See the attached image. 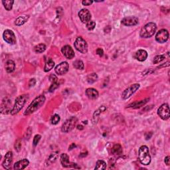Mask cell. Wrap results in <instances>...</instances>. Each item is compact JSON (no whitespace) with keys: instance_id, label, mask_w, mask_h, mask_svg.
<instances>
[{"instance_id":"9","label":"cell","mask_w":170,"mask_h":170,"mask_svg":"<svg viewBox=\"0 0 170 170\" xmlns=\"http://www.w3.org/2000/svg\"><path fill=\"white\" fill-rule=\"evenodd\" d=\"M3 38L5 41L9 45H15L16 43V35L11 30H5L3 33Z\"/></svg>"},{"instance_id":"3","label":"cell","mask_w":170,"mask_h":170,"mask_svg":"<svg viewBox=\"0 0 170 170\" xmlns=\"http://www.w3.org/2000/svg\"><path fill=\"white\" fill-rule=\"evenodd\" d=\"M29 99V95H22L16 98L14 107L11 109V115H16L21 110Z\"/></svg>"},{"instance_id":"46","label":"cell","mask_w":170,"mask_h":170,"mask_svg":"<svg viewBox=\"0 0 170 170\" xmlns=\"http://www.w3.org/2000/svg\"><path fill=\"white\" fill-rule=\"evenodd\" d=\"M75 148H76V145L75 144H72L71 145L69 146V148H68V150H71V149H74Z\"/></svg>"},{"instance_id":"32","label":"cell","mask_w":170,"mask_h":170,"mask_svg":"<svg viewBox=\"0 0 170 170\" xmlns=\"http://www.w3.org/2000/svg\"><path fill=\"white\" fill-rule=\"evenodd\" d=\"M166 58V55H157L156 57H155L154 59L153 60L154 64H158V63H161V61L165 59Z\"/></svg>"},{"instance_id":"7","label":"cell","mask_w":170,"mask_h":170,"mask_svg":"<svg viewBox=\"0 0 170 170\" xmlns=\"http://www.w3.org/2000/svg\"><path fill=\"white\" fill-rule=\"evenodd\" d=\"M158 115L162 120H168L170 116L169 106L167 104H163L158 109Z\"/></svg>"},{"instance_id":"13","label":"cell","mask_w":170,"mask_h":170,"mask_svg":"<svg viewBox=\"0 0 170 170\" xmlns=\"http://www.w3.org/2000/svg\"><path fill=\"white\" fill-rule=\"evenodd\" d=\"M11 105V102L7 98H5L2 100L1 104V112L4 115H7V114H11V110L10 108V106Z\"/></svg>"},{"instance_id":"35","label":"cell","mask_w":170,"mask_h":170,"mask_svg":"<svg viewBox=\"0 0 170 170\" xmlns=\"http://www.w3.org/2000/svg\"><path fill=\"white\" fill-rule=\"evenodd\" d=\"M21 139H17L16 143H15V145H14V148L16 149V150L17 152H19L20 149L21 148Z\"/></svg>"},{"instance_id":"24","label":"cell","mask_w":170,"mask_h":170,"mask_svg":"<svg viewBox=\"0 0 170 170\" xmlns=\"http://www.w3.org/2000/svg\"><path fill=\"white\" fill-rule=\"evenodd\" d=\"M55 66V62L53 61L52 59L51 58H49L46 60L45 61V67H44V71L45 72H49L51 70L53 69V68Z\"/></svg>"},{"instance_id":"30","label":"cell","mask_w":170,"mask_h":170,"mask_svg":"<svg viewBox=\"0 0 170 170\" xmlns=\"http://www.w3.org/2000/svg\"><path fill=\"white\" fill-rule=\"evenodd\" d=\"M106 163L103 160H98L96 162V165L95 169H106Z\"/></svg>"},{"instance_id":"6","label":"cell","mask_w":170,"mask_h":170,"mask_svg":"<svg viewBox=\"0 0 170 170\" xmlns=\"http://www.w3.org/2000/svg\"><path fill=\"white\" fill-rule=\"evenodd\" d=\"M75 47L78 51L83 53V54H85L88 51V44L86 41L83 39V37H78L76 39L75 43Z\"/></svg>"},{"instance_id":"8","label":"cell","mask_w":170,"mask_h":170,"mask_svg":"<svg viewBox=\"0 0 170 170\" xmlns=\"http://www.w3.org/2000/svg\"><path fill=\"white\" fill-rule=\"evenodd\" d=\"M139 84H134V85H132L128 88H127L126 89L124 90V92L122 94V98L124 100H126V99L129 98L139 89Z\"/></svg>"},{"instance_id":"43","label":"cell","mask_w":170,"mask_h":170,"mask_svg":"<svg viewBox=\"0 0 170 170\" xmlns=\"http://www.w3.org/2000/svg\"><path fill=\"white\" fill-rule=\"evenodd\" d=\"M96 54L98 55L100 57H102L104 55V51L102 49H101V48H98V49H96Z\"/></svg>"},{"instance_id":"28","label":"cell","mask_w":170,"mask_h":170,"mask_svg":"<svg viewBox=\"0 0 170 170\" xmlns=\"http://www.w3.org/2000/svg\"><path fill=\"white\" fill-rule=\"evenodd\" d=\"M98 79V75L96 73H91V74L88 75L87 78V82L89 84H92L95 83Z\"/></svg>"},{"instance_id":"25","label":"cell","mask_w":170,"mask_h":170,"mask_svg":"<svg viewBox=\"0 0 170 170\" xmlns=\"http://www.w3.org/2000/svg\"><path fill=\"white\" fill-rule=\"evenodd\" d=\"M29 18V16H20L16 19V21H15V24L17 26H21V25H23L27 21L28 19Z\"/></svg>"},{"instance_id":"22","label":"cell","mask_w":170,"mask_h":170,"mask_svg":"<svg viewBox=\"0 0 170 170\" xmlns=\"http://www.w3.org/2000/svg\"><path fill=\"white\" fill-rule=\"evenodd\" d=\"M111 153L115 156H119L122 154V148L120 144H115L111 149Z\"/></svg>"},{"instance_id":"33","label":"cell","mask_w":170,"mask_h":170,"mask_svg":"<svg viewBox=\"0 0 170 170\" xmlns=\"http://www.w3.org/2000/svg\"><path fill=\"white\" fill-rule=\"evenodd\" d=\"M106 109H107V107H106V106H101L100 108H99L97 110L95 111V112L94 113V118H96V117H97L99 115H100L101 113L103 112H105Z\"/></svg>"},{"instance_id":"31","label":"cell","mask_w":170,"mask_h":170,"mask_svg":"<svg viewBox=\"0 0 170 170\" xmlns=\"http://www.w3.org/2000/svg\"><path fill=\"white\" fill-rule=\"evenodd\" d=\"M73 67L78 70H83L84 69L85 65H84V63L81 60H77L73 63Z\"/></svg>"},{"instance_id":"2","label":"cell","mask_w":170,"mask_h":170,"mask_svg":"<svg viewBox=\"0 0 170 170\" xmlns=\"http://www.w3.org/2000/svg\"><path fill=\"white\" fill-rule=\"evenodd\" d=\"M157 29V25L153 22H150L142 28L139 32V36L142 38H149L153 36Z\"/></svg>"},{"instance_id":"20","label":"cell","mask_w":170,"mask_h":170,"mask_svg":"<svg viewBox=\"0 0 170 170\" xmlns=\"http://www.w3.org/2000/svg\"><path fill=\"white\" fill-rule=\"evenodd\" d=\"M149 100V98H146V99H144V100H140V101H136V102H134V103H132V104H130V105H129L128 106V108H134V109L139 108L142 107V106L145 105Z\"/></svg>"},{"instance_id":"12","label":"cell","mask_w":170,"mask_h":170,"mask_svg":"<svg viewBox=\"0 0 170 170\" xmlns=\"http://www.w3.org/2000/svg\"><path fill=\"white\" fill-rule=\"evenodd\" d=\"M78 17L83 23H87L90 21L91 14L87 9H82L78 12Z\"/></svg>"},{"instance_id":"27","label":"cell","mask_w":170,"mask_h":170,"mask_svg":"<svg viewBox=\"0 0 170 170\" xmlns=\"http://www.w3.org/2000/svg\"><path fill=\"white\" fill-rule=\"evenodd\" d=\"M2 4H4V7L7 11H11L12 9L13 5L14 4V1H13V0H6V1H2Z\"/></svg>"},{"instance_id":"5","label":"cell","mask_w":170,"mask_h":170,"mask_svg":"<svg viewBox=\"0 0 170 170\" xmlns=\"http://www.w3.org/2000/svg\"><path fill=\"white\" fill-rule=\"evenodd\" d=\"M78 122V118L75 116L68 118L63 124L61 126V131L64 133H68L71 132L74 129Z\"/></svg>"},{"instance_id":"18","label":"cell","mask_w":170,"mask_h":170,"mask_svg":"<svg viewBox=\"0 0 170 170\" xmlns=\"http://www.w3.org/2000/svg\"><path fill=\"white\" fill-rule=\"evenodd\" d=\"M29 160H28L27 159H23L16 162V163L14 164V168L16 170L24 169L25 167H27L28 166H29Z\"/></svg>"},{"instance_id":"10","label":"cell","mask_w":170,"mask_h":170,"mask_svg":"<svg viewBox=\"0 0 170 170\" xmlns=\"http://www.w3.org/2000/svg\"><path fill=\"white\" fill-rule=\"evenodd\" d=\"M169 39V32L167 29H161L157 33L156 40L159 43H164Z\"/></svg>"},{"instance_id":"37","label":"cell","mask_w":170,"mask_h":170,"mask_svg":"<svg viewBox=\"0 0 170 170\" xmlns=\"http://www.w3.org/2000/svg\"><path fill=\"white\" fill-rule=\"evenodd\" d=\"M41 138V136L39 135V134H37V135L35 136L33 141V146L35 147L37 146V144H39Z\"/></svg>"},{"instance_id":"45","label":"cell","mask_w":170,"mask_h":170,"mask_svg":"<svg viewBox=\"0 0 170 170\" xmlns=\"http://www.w3.org/2000/svg\"><path fill=\"white\" fill-rule=\"evenodd\" d=\"M169 161H170L169 156H166V158H165L164 161H165V164H166L167 166H169Z\"/></svg>"},{"instance_id":"26","label":"cell","mask_w":170,"mask_h":170,"mask_svg":"<svg viewBox=\"0 0 170 170\" xmlns=\"http://www.w3.org/2000/svg\"><path fill=\"white\" fill-rule=\"evenodd\" d=\"M46 45L43 43H40L34 47V51L36 53H42L46 50Z\"/></svg>"},{"instance_id":"34","label":"cell","mask_w":170,"mask_h":170,"mask_svg":"<svg viewBox=\"0 0 170 170\" xmlns=\"http://www.w3.org/2000/svg\"><path fill=\"white\" fill-rule=\"evenodd\" d=\"M60 120V118L59 115H54L52 116L51 118V122L53 125H56V124H57L59 122Z\"/></svg>"},{"instance_id":"38","label":"cell","mask_w":170,"mask_h":170,"mask_svg":"<svg viewBox=\"0 0 170 170\" xmlns=\"http://www.w3.org/2000/svg\"><path fill=\"white\" fill-rule=\"evenodd\" d=\"M59 87V83H53L51 84V87L49 89V91L50 92H53V91H54L55 89H57V88Z\"/></svg>"},{"instance_id":"21","label":"cell","mask_w":170,"mask_h":170,"mask_svg":"<svg viewBox=\"0 0 170 170\" xmlns=\"http://www.w3.org/2000/svg\"><path fill=\"white\" fill-rule=\"evenodd\" d=\"M60 163L65 167H69L71 166V164L69 161V157L67 154H62L60 155Z\"/></svg>"},{"instance_id":"14","label":"cell","mask_w":170,"mask_h":170,"mask_svg":"<svg viewBox=\"0 0 170 170\" xmlns=\"http://www.w3.org/2000/svg\"><path fill=\"white\" fill-rule=\"evenodd\" d=\"M138 18L135 16L126 17L122 20V23L126 26H134V25H138Z\"/></svg>"},{"instance_id":"39","label":"cell","mask_w":170,"mask_h":170,"mask_svg":"<svg viewBox=\"0 0 170 170\" xmlns=\"http://www.w3.org/2000/svg\"><path fill=\"white\" fill-rule=\"evenodd\" d=\"M49 80L51 81V84L57 83H58L57 77L55 75H53V74L51 75L50 77H49Z\"/></svg>"},{"instance_id":"36","label":"cell","mask_w":170,"mask_h":170,"mask_svg":"<svg viewBox=\"0 0 170 170\" xmlns=\"http://www.w3.org/2000/svg\"><path fill=\"white\" fill-rule=\"evenodd\" d=\"M96 27V23L93 21H90L87 23V28L89 31H92Z\"/></svg>"},{"instance_id":"47","label":"cell","mask_w":170,"mask_h":170,"mask_svg":"<svg viewBox=\"0 0 170 170\" xmlns=\"http://www.w3.org/2000/svg\"><path fill=\"white\" fill-rule=\"evenodd\" d=\"M77 128L78 129V130H83V126H81V125H78V126H77Z\"/></svg>"},{"instance_id":"15","label":"cell","mask_w":170,"mask_h":170,"mask_svg":"<svg viewBox=\"0 0 170 170\" xmlns=\"http://www.w3.org/2000/svg\"><path fill=\"white\" fill-rule=\"evenodd\" d=\"M61 52L63 55L68 59H72L75 57V52L73 48L69 45H65L62 47Z\"/></svg>"},{"instance_id":"16","label":"cell","mask_w":170,"mask_h":170,"mask_svg":"<svg viewBox=\"0 0 170 170\" xmlns=\"http://www.w3.org/2000/svg\"><path fill=\"white\" fill-rule=\"evenodd\" d=\"M13 161V153L11 152H7L4 158V160L2 163V166L6 169H9Z\"/></svg>"},{"instance_id":"40","label":"cell","mask_w":170,"mask_h":170,"mask_svg":"<svg viewBox=\"0 0 170 170\" xmlns=\"http://www.w3.org/2000/svg\"><path fill=\"white\" fill-rule=\"evenodd\" d=\"M57 18L59 17V19L61 18L63 16V11L61 7H58L57 9Z\"/></svg>"},{"instance_id":"41","label":"cell","mask_w":170,"mask_h":170,"mask_svg":"<svg viewBox=\"0 0 170 170\" xmlns=\"http://www.w3.org/2000/svg\"><path fill=\"white\" fill-rule=\"evenodd\" d=\"M93 3V1H90V0H83L82 1V4L83 6H90L91 4Z\"/></svg>"},{"instance_id":"1","label":"cell","mask_w":170,"mask_h":170,"mask_svg":"<svg viewBox=\"0 0 170 170\" xmlns=\"http://www.w3.org/2000/svg\"><path fill=\"white\" fill-rule=\"evenodd\" d=\"M46 98L44 95H39L35 98L24 112L25 116H29L35 112L44 105Z\"/></svg>"},{"instance_id":"44","label":"cell","mask_w":170,"mask_h":170,"mask_svg":"<svg viewBox=\"0 0 170 170\" xmlns=\"http://www.w3.org/2000/svg\"><path fill=\"white\" fill-rule=\"evenodd\" d=\"M152 135H153V133L152 132H148V133H146L145 137H146V140H148V139H150L152 138Z\"/></svg>"},{"instance_id":"17","label":"cell","mask_w":170,"mask_h":170,"mask_svg":"<svg viewBox=\"0 0 170 170\" xmlns=\"http://www.w3.org/2000/svg\"><path fill=\"white\" fill-rule=\"evenodd\" d=\"M147 57H148V53H147L146 51L143 49L138 50L134 55V58L140 62H143L144 60H146Z\"/></svg>"},{"instance_id":"19","label":"cell","mask_w":170,"mask_h":170,"mask_svg":"<svg viewBox=\"0 0 170 170\" xmlns=\"http://www.w3.org/2000/svg\"><path fill=\"white\" fill-rule=\"evenodd\" d=\"M86 95L90 100H95V99L98 98L99 94L97 90L93 88H88L86 90Z\"/></svg>"},{"instance_id":"29","label":"cell","mask_w":170,"mask_h":170,"mask_svg":"<svg viewBox=\"0 0 170 170\" xmlns=\"http://www.w3.org/2000/svg\"><path fill=\"white\" fill-rule=\"evenodd\" d=\"M58 156H59V152H55L50 155L49 158H48V164H51L55 162L56 161V159H57Z\"/></svg>"},{"instance_id":"42","label":"cell","mask_w":170,"mask_h":170,"mask_svg":"<svg viewBox=\"0 0 170 170\" xmlns=\"http://www.w3.org/2000/svg\"><path fill=\"white\" fill-rule=\"evenodd\" d=\"M36 80H35V78H31V80H29V87L31 88V87H34V86L35 85V84H36Z\"/></svg>"},{"instance_id":"11","label":"cell","mask_w":170,"mask_h":170,"mask_svg":"<svg viewBox=\"0 0 170 170\" xmlns=\"http://www.w3.org/2000/svg\"><path fill=\"white\" fill-rule=\"evenodd\" d=\"M69 65L67 62H62L58 65L55 68V71L59 75H64L68 72Z\"/></svg>"},{"instance_id":"4","label":"cell","mask_w":170,"mask_h":170,"mask_svg":"<svg viewBox=\"0 0 170 170\" xmlns=\"http://www.w3.org/2000/svg\"><path fill=\"white\" fill-rule=\"evenodd\" d=\"M138 157L139 161L142 165L148 166L150 164L151 156L149 155V149L146 146H142L139 148Z\"/></svg>"},{"instance_id":"23","label":"cell","mask_w":170,"mask_h":170,"mask_svg":"<svg viewBox=\"0 0 170 170\" xmlns=\"http://www.w3.org/2000/svg\"><path fill=\"white\" fill-rule=\"evenodd\" d=\"M5 68H6V70L7 71V73H11L14 72L15 70V68H16V64H15L14 60H7L6 63Z\"/></svg>"}]
</instances>
